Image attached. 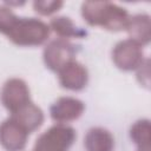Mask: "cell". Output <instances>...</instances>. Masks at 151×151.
I'll use <instances>...</instances> for the list:
<instances>
[{
	"label": "cell",
	"instance_id": "7",
	"mask_svg": "<svg viewBox=\"0 0 151 151\" xmlns=\"http://www.w3.org/2000/svg\"><path fill=\"white\" fill-rule=\"evenodd\" d=\"M28 136L29 133L11 117L0 124V145L6 151H22Z\"/></svg>",
	"mask_w": 151,
	"mask_h": 151
},
{
	"label": "cell",
	"instance_id": "8",
	"mask_svg": "<svg viewBox=\"0 0 151 151\" xmlns=\"http://www.w3.org/2000/svg\"><path fill=\"white\" fill-rule=\"evenodd\" d=\"M85 110V104L74 97H60L50 107L51 118L57 124H66L77 120Z\"/></svg>",
	"mask_w": 151,
	"mask_h": 151
},
{
	"label": "cell",
	"instance_id": "6",
	"mask_svg": "<svg viewBox=\"0 0 151 151\" xmlns=\"http://www.w3.org/2000/svg\"><path fill=\"white\" fill-rule=\"evenodd\" d=\"M0 100L2 106L9 113H13L24 105L32 101L29 87L26 81L20 78H9L2 85Z\"/></svg>",
	"mask_w": 151,
	"mask_h": 151
},
{
	"label": "cell",
	"instance_id": "15",
	"mask_svg": "<svg viewBox=\"0 0 151 151\" xmlns=\"http://www.w3.org/2000/svg\"><path fill=\"white\" fill-rule=\"evenodd\" d=\"M63 1H53V0H45V1H34L33 8L37 13L40 15H51L55 12H58L63 7Z\"/></svg>",
	"mask_w": 151,
	"mask_h": 151
},
{
	"label": "cell",
	"instance_id": "13",
	"mask_svg": "<svg viewBox=\"0 0 151 151\" xmlns=\"http://www.w3.org/2000/svg\"><path fill=\"white\" fill-rule=\"evenodd\" d=\"M50 29L53 31L60 39H65V40H68V39H72V38H85L87 35V31L81 28V27H78L73 20L68 17H54L51 19L50 24Z\"/></svg>",
	"mask_w": 151,
	"mask_h": 151
},
{
	"label": "cell",
	"instance_id": "2",
	"mask_svg": "<svg viewBox=\"0 0 151 151\" xmlns=\"http://www.w3.org/2000/svg\"><path fill=\"white\" fill-rule=\"evenodd\" d=\"M50 26L38 18H25L13 15L2 34L14 45L21 47L39 46L50 38Z\"/></svg>",
	"mask_w": 151,
	"mask_h": 151
},
{
	"label": "cell",
	"instance_id": "11",
	"mask_svg": "<svg viewBox=\"0 0 151 151\" xmlns=\"http://www.w3.org/2000/svg\"><path fill=\"white\" fill-rule=\"evenodd\" d=\"M9 117L17 123H19L28 133H32L38 130L42 125L45 119L42 110L33 101H29L28 104L20 107L18 111L11 113Z\"/></svg>",
	"mask_w": 151,
	"mask_h": 151
},
{
	"label": "cell",
	"instance_id": "16",
	"mask_svg": "<svg viewBox=\"0 0 151 151\" xmlns=\"http://www.w3.org/2000/svg\"><path fill=\"white\" fill-rule=\"evenodd\" d=\"M137 151H139V150H137Z\"/></svg>",
	"mask_w": 151,
	"mask_h": 151
},
{
	"label": "cell",
	"instance_id": "12",
	"mask_svg": "<svg viewBox=\"0 0 151 151\" xmlns=\"http://www.w3.org/2000/svg\"><path fill=\"white\" fill-rule=\"evenodd\" d=\"M84 147L86 151H113L114 138L107 129L91 127L84 137Z\"/></svg>",
	"mask_w": 151,
	"mask_h": 151
},
{
	"label": "cell",
	"instance_id": "14",
	"mask_svg": "<svg viewBox=\"0 0 151 151\" xmlns=\"http://www.w3.org/2000/svg\"><path fill=\"white\" fill-rule=\"evenodd\" d=\"M151 126L150 120L146 118L139 119L133 123L130 129V138L139 151H151Z\"/></svg>",
	"mask_w": 151,
	"mask_h": 151
},
{
	"label": "cell",
	"instance_id": "9",
	"mask_svg": "<svg viewBox=\"0 0 151 151\" xmlns=\"http://www.w3.org/2000/svg\"><path fill=\"white\" fill-rule=\"evenodd\" d=\"M58 80L63 88L68 91H81L88 83L87 68L77 60H72L58 72Z\"/></svg>",
	"mask_w": 151,
	"mask_h": 151
},
{
	"label": "cell",
	"instance_id": "4",
	"mask_svg": "<svg viewBox=\"0 0 151 151\" xmlns=\"http://www.w3.org/2000/svg\"><path fill=\"white\" fill-rule=\"evenodd\" d=\"M76 46L70 40L57 38L46 44L42 51V60L50 71L58 73L68 63L76 60Z\"/></svg>",
	"mask_w": 151,
	"mask_h": 151
},
{
	"label": "cell",
	"instance_id": "5",
	"mask_svg": "<svg viewBox=\"0 0 151 151\" xmlns=\"http://www.w3.org/2000/svg\"><path fill=\"white\" fill-rule=\"evenodd\" d=\"M143 47L131 39L118 41L112 50V61L117 68L124 72L136 71L144 63Z\"/></svg>",
	"mask_w": 151,
	"mask_h": 151
},
{
	"label": "cell",
	"instance_id": "3",
	"mask_svg": "<svg viewBox=\"0 0 151 151\" xmlns=\"http://www.w3.org/2000/svg\"><path fill=\"white\" fill-rule=\"evenodd\" d=\"M77 132L67 124H55L42 132L35 140L33 151H70Z\"/></svg>",
	"mask_w": 151,
	"mask_h": 151
},
{
	"label": "cell",
	"instance_id": "1",
	"mask_svg": "<svg viewBox=\"0 0 151 151\" xmlns=\"http://www.w3.org/2000/svg\"><path fill=\"white\" fill-rule=\"evenodd\" d=\"M81 17L90 26H99L106 31H124L130 14L117 4L109 1H85L81 5Z\"/></svg>",
	"mask_w": 151,
	"mask_h": 151
},
{
	"label": "cell",
	"instance_id": "10",
	"mask_svg": "<svg viewBox=\"0 0 151 151\" xmlns=\"http://www.w3.org/2000/svg\"><path fill=\"white\" fill-rule=\"evenodd\" d=\"M125 31L129 34V39L137 42L142 47L149 45L151 39V20L146 13H138L130 15Z\"/></svg>",
	"mask_w": 151,
	"mask_h": 151
}]
</instances>
